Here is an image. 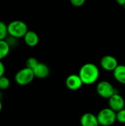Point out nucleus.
Wrapping results in <instances>:
<instances>
[{
    "label": "nucleus",
    "instance_id": "1",
    "mask_svg": "<svg viewBox=\"0 0 125 126\" xmlns=\"http://www.w3.org/2000/svg\"><path fill=\"white\" fill-rule=\"evenodd\" d=\"M78 75L83 84L91 85L98 80L99 77V70L95 64L87 63L81 66Z\"/></svg>",
    "mask_w": 125,
    "mask_h": 126
},
{
    "label": "nucleus",
    "instance_id": "2",
    "mask_svg": "<svg viewBox=\"0 0 125 126\" xmlns=\"http://www.w3.org/2000/svg\"><path fill=\"white\" fill-rule=\"evenodd\" d=\"M8 34L14 38H24L28 31L27 25L25 22L20 20L11 21L8 25Z\"/></svg>",
    "mask_w": 125,
    "mask_h": 126
},
{
    "label": "nucleus",
    "instance_id": "3",
    "mask_svg": "<svg viewBox=\"0 0 125 126\" xmlns=\"http://www.w3.org/2000/svg\"><path fill=\"white\" fill-rule=\"evenodd\" d=\"M97 116L99 124L101 126H111L116 121V112L111 108L102 109Z\"/></svg>",
    "mask_w": 125,
    "mask_h": 126
},
{
    "label": "nucleus",
    "instance_id": "4",
    "mask_svg": "<svg viewBox=\"0 0 125 126\" xmlns=\"http://www.w3.org/2000/svg\"><path fill=\"white\" fill-rule=\"evenodd\" d=\"M33 70L27 67L20 69L15 75V80L20 86H26L29 84L35 78Z\"/></svg>",
    "mask_w": 125,
    "mask_h": 126
},
{
    "label": "nucleus",
    "instance_id": "5",
    "mask_svg": "<svg viewBox=\"0 0 125 126\" xmlns=\"http://www.w3.org/2000/svg\"><path fill=\"white\" fill-rule=\"evenodd\" d=\"M97 92L101 97L104 99H109L116 93V89L110 82L107 80H102L97 86Z\"/></svg>",
    "mask_w": 125,
    "mask_h": 126
},
{
    "label": "nucleus",
    "instance_id": "6",
    "mask_svg": "<svg viewBox=\"0 0 125 126\" xmlns=\"http://www.w3.org/2000/svg\"><path fill=\"white\" fill-rule=\"evenodd\" d=\"M108 103H109V108H111L116 112H118L119 111L125 109V99L121 94L116 92L108 99Z\"/></svg>",
    "mask_w": 125,
    "mask_h": 126
},
{
    "label": "nucleus",
    "instance_id": "7",
    "mask_svg": "<svg viewBox=\"0 0 125 126\" xmlns=\"http://www.w3.org/2000/svg\"><path fill=\"white\" fill-rule=\"evenodd\" d=\"M83 85V83L79 75L71 74L66 79V86L71 91H77L80 89Z\"/></svg>",
    "mask_w": 125,
    "mask_h": 126
},
{
    "label": "nucleus",
    "instance_id": "8",
    "mask_svg": "<svg viewBox=\"0 0 125 126\" xmlns=\"http://www.w3.org/2000/svg\"><path fill=\"white\" fill-rule=\"evenodd\" d=\"M100 65L103 69L108 72H113L118 66L119 63L115 57L112 55H105L102 58Z\"/></svg>",
    "mask_w": 125,
    "mask_h": 126
},
{
    "label": "nucleus",
    "instance_id": "9",
    "mask_svg": "<svg viewBox=\"0 0 125 126\" xmlns=\"http://www.w3.org/2000/svg\"><path fill=\"white\" fill-rule=\"evenodd\" d=\"M80 125L81 126H99V122L97 119V116L87 112L82 115L80 118Z\"/></svg>",
    "mask_w": 125,
    "mask_h": 126
},
{
    "label": "nucleus",
    "instance_id": "10",
    "mask_svg": "<svg viewBox=\"0 0 125 126\" xmlns=\"http://www.w3.org/2000/svg\"><path fill=\"white\" fill-rule=\"evenodd\" d=\"M33 72L35 78L43 79L49 76V66L43 63H38L37 66L33 69Z\"/></svg>",
    "mask_w": 125,
    "mask_h": 126
},
{
    "label": "nucleus",
    "instance_id": "11",
    "mask_svg": "<svg viewBox=\"0 0 125 126\" xmlns=\"http://www.w3.org/2000/svg\"><path fill=\"white\" fill-rule=\"evenodd\" d=\"M24 40L27 46L30 47H34L38 44L39 38L35 32L32 30H28L24 37Z\"/></svg>",
    "mask_w": 125,
    "mask_h": 126
},
{
    "label": "nucleus",
    "instance_id": "12",
    "mask_svg": "<svg viewBox=\"0 0 125 126\" xmlns=\"http://www.w3.org/2000/svg\"><path fill=\"white\" fill-rule=\"evenodd\" d=\"M113 76L116 80L125 85V65H118L113 71Z\"/></svg>",
    "mask_w": 125,
    "mask_h": 126
},
{
    "label": "nucleus",
    "instance_id": "13",
    "mask_svg": "<svg viewBox=\"0 0 125 126\" xmlns=\"http://www.w3.org/2000/svg\"><path fill=\"white\" fill-rule=\"evenodd\" d=\"M10 46L5 40L0 41V61L7 56L10 52Z\"/></svg>",
    "mask_w": 125,
    "mask_h": 126
},
{
    "label": "nucleus",
    "instance_id": "14",
    "mask_svg": "<svg viewBox=\"0 0 125 126\" xmlns=\"http://www.w3.org/2000/svg\"><path fill=\"white\" fill-rule=\"evenodd\" d=\"M7 35H8L7 25L4 22L0 21V41L5 40Z\"/></svg>",
    "mask_w": 125,
    "mask_h": 126
},
{
    "label": "nucleus",
    "instance_id": "15",
    "mask_svg": "<svg viewBox=\"0 0 125 126\" xmlns=\"http://www.w3.org/2000/svg\"><path fill=\"white\" fill-rule=\"evenodd\" d=\"M38 63L39 62L38 61V60L35 58H33V57L29 58L26 61V67L33 70L37 66Z\"/></svg>",
    "mask_w": 125,
    "mask_h": 126
},
{
    "label": "nucleus",
    "instance_id": "16",
    "mask_svg": "<svg viewBox=\"0 0 125 126\" xmlns=\"http://www.w3.org/2000/svg\"><path fill=\"white\" fill-rule=\"evenodd\" d=\"M10 85V82L8 78L5 77L4 75L0 78V89L5 90L9 88Z\"/></svg>",
    "mask_w": 125,
    "mask_h": 126
},
{
    "label": "nucleus",
    "instance_id": "17",
    "mask_svg": "<svg viewBox=\"0 0 125 126\" xmlns=\"http://www.w3.org/2000/svg\"><path fill=\"white\" fill-rule=\"evenodd\" d=\"M116 121L122 124H125V109L116 112Z\"/></svg>",
    "mask_w": 125,
    "mask_h": 126
},
{
    "label": "nucleus",
    "instance_id": "18",
    "mask_svg": "<svg viewBox=\"0 0 125 126\" xmlns=\"http://www.w3.org/2000/svg\"><path fill=\"white\" fill-rule=\"evenodd\" d=\"M71 3L74 7H81L85 2V0H70Z\"/></svg>",
    "mask_w": 125,
    "mask_h": 126
},
{
    "label": "nucleus",
    "instance_id": "19",
    "mask_svg": "<svg viewBox=\"0 0 125 126\" xmlns=\"http://www.w3.org/2000/svg\"><path fill=\"white\" fill-rule=\"evenodd\" d=\"M4 72H5V66L4 63L1 62V61H0V78L4 75Z\"/></svg>",
    "mask_w": 125,
    "mask_h": 126
},
{
    "label": "nucleus",
    "instance_id": "20",
    "mask_svg": "<svg viewBox=\"0 0 125 126\" xmlns=\"http://www.w3.org/2000/svg\"><path fill=\"white\" fill-rule=\"evenodd\" d=\"M116 1L120 5H123V6L125 5V0H116Z\"/></svg>",
    "mask_w": 125,
    "mask_h": 126
},
{
    "label": "nucleus",
    "instance_id": "21",
    "mask_svg": "<svg viewBox=\"0 0 125 126\" xmlns=\"http://www.w3.org/2000/svg\"><path fill=\"white\" fill-rule=\"evenodd\" d=\"M1 109H2V103H1V100H0V112H1Z\"/></svg>",
    "mask_w": 125,
    "mask_h": 126
},
{
    "label": "nucleus",
    "instance_id": "22",
    "mask_svg": "<svg viewBox=\"0 0 125 126\" xmlns=\"http://www.w3.org/2000/svg\"><path fill=\"white\" fill-rule=\"evenodd\" d=\"M124 7H125V6H124Z\"/></svg>",
    "mask_w": 125,
    "mask_h": 126
},
{
    "label": "nucleus",
    "instance_id": "23",
    "mask_svg": "<svg viewBox=\"0 0 125 126\" xmlns=\"http://www.w3.org/2000/svg\"></svg>",
    "mask_w": 125,
    "mask_h": 126
}]
</instances>
